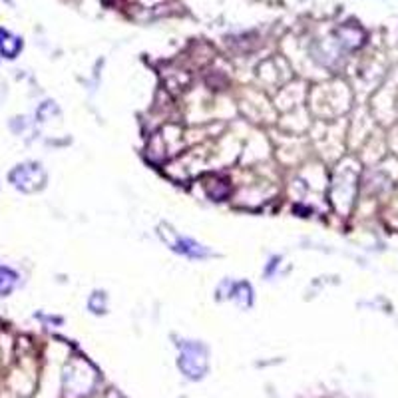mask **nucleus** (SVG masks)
I'll return each instance as SVG.
<instances>
[{
	"label": "nucleus",
	"mask_w": 398,
	"mask_h": 398,
	"mask_svg": "<svg viewBox=\"0 0 398 398\" xmlns=\"http://www.w3.org/2000/svg\"><path fill=\"white\" fill-rule=\"evenodd\" d=\"M24 48V42L19 34L6 30V28H0V56L6 58V60H14L19 58V54Z\"/></svg>",
	"instance_id": "nucleus-2"
},
{
	"label": "nucleus",
	"mask_w": 398,
	"mask_h": 398,
	"mask_svg": "<svg viewBox=\"0 0 398 398\" xmlns=\"http://www.w3.org/2000/svg\"><path fill=\"white\" fill-rule=\"evenodd\" d=\"M46 179H48V175L38 162L19 164L8 173V181L12 184V188L22 191V193H36V191L44 190Z\"/></svg>",
	"instance_id": "nucleus-1"
},
{
	"label": "nucleus",
	"mask_w": 398,
	"mask_h": 398,
	"mask_svg": "<svg viewBox=\"0 0 398 398\" xmlns=\"http://www.w3.org/2000/svg\"><path fill=\"white\" fill-rule=\"evenodd\" d=\"M20 285V273L8 265H0V297H10Z\"/></svg>",
	"instance_id": "nucleus-4"
},
{
	"label": "nucleus",
	"mask_w": 398,
	"mask_h": 398,
	"mask_svg": "<svg viewBox=\"0 0 398 398\" xmlns=\"http://www.w3.org/2000/svg\"><path fill=\"white\" fill-rule=\"evenodd\" d=\"M171 249L179 255H188V257H197V259H203L208 257L209 251L203 245H199L197 241H193L190 237H184V235H177L175 241L171 243Z\"/></svg>",
	"instance_id": "nucleus-3"
}]
</instances>
